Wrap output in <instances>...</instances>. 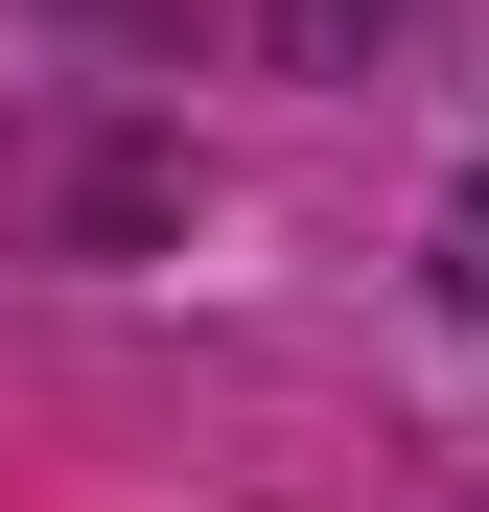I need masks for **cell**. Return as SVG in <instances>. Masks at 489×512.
<instances>
[]
</instances>
